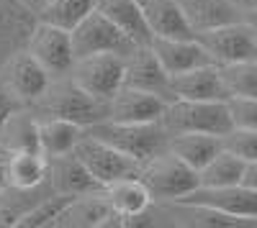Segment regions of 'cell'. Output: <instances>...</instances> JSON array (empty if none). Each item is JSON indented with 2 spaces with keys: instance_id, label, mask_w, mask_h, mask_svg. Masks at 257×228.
<instances>
[{
  "instance_id": "obj_29",
  "label": "cell",
  "mask_w": 257,
  "mask_h": 228,
  "mask_svg": "<svg viewBox=\"0 0 257 228\" xmlns=\"http://www.w3.org/2000/svg\"><path fill=\"white\" fill-rule=\"evenodd\" d=\"M229 98H257V59L219 64Z\"/></svg>"
},
{
  "instance_id": "obj_1",
  "label": "cell",
  "mask_w": 257,
  "mask_h": 228,
  "mask_svg": "<svg viewBox=\"0 0 257 228\" xmlns=\"http://www.w3.org/2000/svg\"><path fill=\"white\" fill-rule=\"evenodd\" d=\"M29 108L36 113V118H64V120L80 123L82 128L108 118V102L95 100L82 88H77L70 74L52 77L44 92Z\"/></svg>"
},
{
  "instance_id": "obj_20",
  "label": "cell",
  "mask_w": 257,
  "mask_h": 228,
  "mask_svg": "<svg viewBox=\"0 0 257 228\" xmlns=\"http://www.w3.org/2000/svg\"><path fill=\"white\" fill-rule=\"evenodd\" d=\"M36 26V16L21 8L16 0H0V67L6 59L26 46L29 34Z\"/></svg>"
},
{
  "instance_id": "obj_21",
  "label": "cell",
  "mask_w": 257,
  "mask_h": 228,
  "mask_svg": "<svg viewBox=\"0 0 257 228\" xmlns=\"http://www.w3.org/2000/svg\"><path fill=\"white\" fill-rule=\"evenodd\" d=\"M0 149H6L8 154L39 152V118L29 106L16 108L3 120V126H0Z\"/></svg>"
},
{
  "instance_id": "obj_6",
  "label": "cell",
  "mask_w": 257,
  "mask_h": 228,
  "mask_svg": "<svg viewBox=\"0 0 257 228\" xmlns=\"http://www.w3.org/2000/svg\"><path fill=\"white\" fill-rule=\"evenodd\" d=\"M72 154L85 164V170H88L103 188L116 182V180H121V177L139 174V167H142L139 162H134L132 156H126L123 152L113 149L111 144L100 141L98 136H93L88 131H82Z\"/></svg>"
},
{
  "instance_id": "obj_13",
  "label": "cell",
  "mask_w": 257,
  "mask_h": 228,
  "mask_svg": "<svg viewBox=\"0 0 257 228\" xmlns=\"http://www.w3.org/2000/svg\"><path fill=\"white\" fill-rule=\"evenodd\" d=\"M123 85L170 100V74L162 70L149 44H134L123 54Z\"/></svg>"
},
{
  "instance_id": "obj_9",
  "label": "cell",
  "mask_w": 257,
  "mask_h": 228,
  "mask_svg": "<svg viewBox=\"0 0 257 228\" xmlns=\"http://www.w3.org/2000/svg\"><path fill=\"white\" fill-rule=\"evenodd\" d=\"M72 38V52L77 56H88V54H103V52H113V54H126L134 46V41L126 34H121L108 18H105L98 8L90 10L80 24L70 31Z\"/></svg>"
},
{
  "instance_id": "obj_33",
  "label": "cell",
  "mask_w": 257,
  "mask_h": 228,
  "mask_svg": "<svg viewBox=\"0 0 257 228\" xmlns=\"http://www.w3.org/2000/svg\"><path fill=\"white\" fill-rule=\"evenodd\" d=\"M16 108H24V106H21V102L8 92V88L3 85V82H0V126H3V120H6Z\"/></svg>"
},
{
  "instance_id": "obj_12",
  "label": "cell",
  "mask_w": 257,
  "mask_h": 228,
  "mask_svg": "<svg viewBox=\"0 0 257 228\" xmlns=\"http://www.w3.org/2000/svg\"><path fill=\"white\" fill-rule=\"evenodd\" d=\"M49 80L52 77L26 52V46L18 49L16 54H11L6 59V64L0 67V82L8 88V92L21 102V106H31V102L44 92Z\"/></svg>"
},
{
  "instance_id": "obj_23",
  "label": "cell",
  "mask_w": 257,
  "mask_h": 228,
  "mask_svg": "<svg viewBox=\"0 0 257 228\" xmlns=\"http://www.w3.org/2000/svg\"><path fill=\"white\" fill-rule=\"evenodd\" d=\"M95 8L111 20V24L126 34L134 44H149L152 34L147 28V20L142 16V8L137 0H98Z\"/></svg>"
},
{
  "instance_id": "obj_31",
  "label": "cell",
  "mask_w": 257,
  "mask_h": 228,
  "mask_svg": "<svg viewBox=\"0 0 257 228\" xmlns=\"http://www.w3.org/2000/svg\"><path fill=\"white\" fill-rule=\"evenodd\" d=\"M224 149L237 154L247 164H257V131L252 128H231L229 134L221 136Z\"/></svg>"
},
{
  "instance_id": "obj_28",
  "label": "cell",
  "mask_w": 257,
  "mask_h": 228,
  "mask_svg": "<svg viewBox=\"0 0 257 228\" xmlns=\"http://www.w3.org/2000/svg\"><path fill=\"white\" fill-rule=\"evenodd\" d=\"M95 3L98 0H49L36 20H44V24L72 31L90 10H95Z\"/></svg>"
},
{
  "instance_id": "obj_32",
  "label": "cell",
  "mask_w": 257,
  "mask_h": 228,
  "mask_svg": "<svg viewBox=\"0 0 257 228\" xmlns=\"http://www.w3.org/2000/svg\"><path fill=\"white\" fill-rule=\"evenodd\" d=\"M229 116L234 128H252L257 131V98H229Z\"/></svg>"
},
{
  "instance_id": "obj_27",
  "label": "cell",
  "mask_w": 257,
  "mask_h": 228,
  "mask_svg": "<svg viewBox=\"0 0 257 228\" xmlns=\"http://www.w3.org/2000/svg\"><path fill=\"white\" fill-rule=\"evenodd\" d=\"M247 170V162L231 154L229 149H221L211 162H206L198 170V184L203 188H224V184H237L242 182Z\"/></svg>"
},
{
  "instance_id": "obj_26",
  "label": "cell",
  "mask_w": 257,
  "mask_h": 228,
  "mask_svg": "<svg viewBox=\"0 0 257 228\" xmlns=\"http://www.w3.org/2000/svg\"><path fill=\"white\" fill-rule=\"evenodd\" d=\"M47 182V156L41 152L8 154V184L18 190H34Z\"/></svg>"
},
{
  "instance_id": "obj_24",
  "label": "cell",
  "mask_w": 257,
  "mask_h": 228,
  "mask_svg": "<svg viewBox=\"0 0 257 228\" xmlns=\"http://www.w3.org/2000/svg\"><path fill=\"white\" fill-rule=\"evenodd\" d=\"M167 149L178 159H183L188 167H193L198 172L206 162H211L224 149V144H221V136L188 131V134H170V146Z\"/></svg>"
},
{
  "instance_id": "obj_37",
  "label": "cell",
  "mask_w": 257,
  "mask_h": 228,
  "mask_svg": "<svg viewBox=\"0 0 257 228\" xmlns=\"http://www.w3.org/2000/svg\"><path fill=\"white\" fill-rule=\"evenodd\" d=\"M234 3H237V6H239V8L244 10V13H249V10H252V8L257 6V0H234Z\"/></svg>"
},
{
  "instance_id": "obj_18",
  "label": "cell",
  "mask_w": 257,
  "mask_h": 228,
  "mask_svg": "<svg viewBox=\"0 0 257 228\" xmlns=\"http://www.w3.org/2000/svg\"><path fill=\"white\" fill-rule=\"evenodd\" d=\"M178 3L193 34L247 18V13L234 0H178Z\"/></svg>"
},
{
  "instance_id": "obj_36",
  "label": "cell",
  "mask_w": 257,
  "mask_h": 228,
  "mask_svg": "<svg viewBox=\"0 0 257 228\" xmlns=\"http://www.w3.org/2000/svg\"><path fill=\"white\" fill-rule=\"evenodd\" d=\"M242 182L257 190V164H247V170H244V177H242Z\"/></svg>"
},
{
  "instance_id": "obj_7",
  "label": "cell",
  "mask_w": 257,
  "mask_h": 228,
  "mask_svg": "<svg viewBox=\"0 0 257 228\" xmlns=\"http://www.w3.org/2000/svg\"><path fill=\"white\" fill-rule=\"evenodd\" d=\"M196 38L206 46L216 64H231V62L257 59V28L249 20H234L216 28L196 34Z\"/></svg>"
},
{
  "instance_id": "obj_16",
  "label": "cell",
  "mask_w": 257,
  "mask_h": 228,
  "mask_svg": "<svg viewBox=\"0 0 257 228\" xmlns=\"http://www.w3.org/2000/svg\"><path fill=\"white\" fill-rule=\"evenodd\" d=\"M229 100L219 64H203L170 77V100Z\"/></svg>"
},
{
  "instance_id": "obj_34",
  "label": "cell",
  "mask_w": 257,
  "mask_h": 228,
  "mask_svg": "<svg viewBox=\"0 0 257 228\" xmlns=\"http://www.w3.org/2000/svg\"><path fill=\"white\" fill-rule=\"evenodd\" d=\"M16 3H18L21 8H26L29 13H34V16L39 18V13L44 10V6L49 3V0H16Z\"/></svg>"
},
{
  "instance_id": "obj_25",
  "label": "cell",
  "mask_w": 257,
  "mask_h": 228,
  "mask_svg": "<svg viewBox=\"0 0 257 228\" xmlns=\"http://www.w3.org/2000/svg\"><path fill=\"white\" fill-rule=\"evenodd\" d=\"M82 126L64 118H39V152L49 156L70 154L77 138L82 136Z\"/></svg>"
},
{
  "instance_id": "obj_19",
  "label": "cell",
  "mask_w": 257,
  "mask_h": 228,
  "mask_svg": "<svg viewBox=\"0 0 257 228\" xmlns=\"http://www.w3.org/2000/svg\"><path fill=\"white\" fill-rule=\"evenodd\" d=\"M142 16L147 20L149 34L162 36V38H190L196 36L193 28L188 26V20L180 10L178 0H137Z\"/></svg>"
},
{
  "instance_id": "obj_10",
  "label": "cell",
  "mask_w": 257,
  "mask_h": 228,
  "mask_svg": "<svg viewBox=\"0 0 257 228\" xmlns=\"http://www.w3.org/2000/svg\"><path fill=\"white\" fill-rule=\"evenodd\" d=\"M178 202L203 205V208H213L219 213L257 223V190L244 182L224 184V188H203V184H198L196 190L183 195Z\"/></svg>"
},
{
  "instance_id": "obj_14",
  "label": "cell",
  "mask_w": 257,
  "mask_h": 228,
  "mask_svg": "<svg viewBox=\"0 0 257 228\" xmlns=\"http://www.w3.org/2000/svg\"><path fill=\"white\" fill-rule=\"evenodd\" d=\"M155 56L160 59L162 70L173 77V74H183L188 70H196V67H203V64H216L211 59V54L206 52V46L196 36L190 38H162V36H155L149 41Z\"/></svg>"
},
{
  "instance_id": "obj_2",
  "label": "cell",
  "mask_w": 257,
  "mask_h": 228,
  "mask_svg": "<svg viewBox=\"0 0 257 228\" xmlns=\"http://www.w3.org/2000/svg\"><path fill=\"white\" fill-rule=\"evenodd\" d=\"M88 134L98 136L100 141L111 144L113 149L123 152L134 162L144 164L170 146V131L165 128L162 120H149V123H121V120H98L85 128Z\"/></svg>"
},
{
  "instance_id": "obj_17",
  "label": "cell",
  "mask_w": 257,
  "mask_h": 228,
  "mask_svg": "<svg viewBox=\"0 0 257 228\" xmlns=\"http://www.w3.org/2000/svg\"><path fill=\"white\" fill-rule=\"evenodd\" d=\"M167 100L162 95L137 90V88H121L108 100V120L121 123H149V120H162Z\"/></svg>"
},
{
  "instance_id": "obj_8",
  "label": "cell",
  "mask_w": 257,
  "mask_h": 228,
  "mask_svg": "<svg viewBox=\"0 0 257 228\" xmlns=\"http://www.w3.org/2000/svg\"><path fill=\"white\" fill-rule=\"evenodd\" d=\"M26 52L39 62L49 77H64L70 74L75 64V52H72V38L70 31H64L59 26L36 20V26L29 34Z\"/></svg>"
},
{
  "instance_id": "obj_22",
  "label": "cell",
  "mask_w": 257,
  "mask_h": 228,
  "mask_svg": "<svg viewBox=\"0 0 257 228\" xmlns=\"http://www.w3.org/2000/svg\"><path fill=\"white\" fill-rule=\"evenodd\" d=\"M105 192V200H108L111 208L126 220L132 216H139L144 213L149 205H152V195H149L147 184L137 177V174H128V177H121L111 184H105L103 188Z\"/></svg>"
},
{
  "instance_id": "obj_4",
  "label": "cell",
  "mask_w": 257,
  "mask_h": 228,
  "mask_svg": "<svg viewBox=\"0 0 257 228\" xmlns=\"http://www.w3.org/2000/svg\"><path fill=\"white\" fill-rule=\"evenodd\" d=\"M137 177L147 184V190L155 202L180 200L183 195L198 188V172L188 167L183 159H178L170 149L152 159H147L139 167Z\"/></svg>"
},
{
  "instance_id": "obj_35",
  "label": "cell",
  "mask_w": 257,
  "mask_h": 228,
  "mask_svg": "<svg viewBox=\"0 0 257 228\" xmlns=\"http://www.w3.org/2000/svg\"><path fill=\"white\" fill-rule=\"evenodd\" d=\"M8 188V152L0 149V190Z\"/></svg>"
},
{
  "instance_id": "obj_11",
  "label": "cell",
  "mask_w": 257,
  "mask_h": 228,
  "mask_svg": "<svg viewBox=\"0 0 257 228\" xmlns=\"http://www.w3.org/2000/svg\"><path fill=\"white\" fill-rule=\"evenodd\" d=\"M52 228H123V218L108 205L105 192L75 195L62 205Z\"/></svg>"
},
{
  "instance_id": "obj_3",
  "label": "cell",
  "mask_w": 257,
  "mask_h": 228,
  "mask_svg": "<svg viewBox=\"0 0 257 228\" xmlns=\"http://www.w3.org/2000/svg\"><path fill=\"white\" fill-rule=\"evenodd\" d=\"M162 123L170 134L193 131V134L224 136L234 128L226 100H180V98H173L165 106Z\"/></svg>"
},
{
  "instance_id": "obj_5",
  "label": "cell",
  "mask_w": 257,
  "mask_h": 228,
  "mask_svg": "<svg viewBox=\"0 0 257 228\" xmlns=\"http://www.w3.org/2000/svg\"><path fill=\"white\" fill-rule=\"evenodd\" d=\"M70 77L77 88H82L95 100L108 102L123 88V54L103 52L77 56L70 70Z\"/></svg>"
},
{
  "instance_id": "obj_30",
  "label": "cell",
  "mask_w": 257,
  "mask_h": 228,
  "mask_svg": "<svg viewBox=\"0 0 257 228\" xmlns=\"http://www.w3.org/2000/svg\"><path fill=\"white\" fill-rule=\"evenodd\" d=\"M70 198L67 195H57V192H52L49 198H44V200H39L34 208L18 220V226L16 228H52V223H54V218H57V213L62 210V205L67 202Z\"/></svg>"
},
{
  "instance_id": "obj_15",
  "label": "cell",
  "mask_w": 257,
  "mask_h": 228,
  "mask_svg": "<svg viewBox=\"0 0 257 228\" xmlns=\"http://www.w3.org/2000/svg\"><path fill=\"white\" fill-rule=\"evenodd\" d=\"M47 182H49L52 192L67 195V198L103 190V184L85 170V164L72 152L47 159Z\"/></svg>"
},
{
  "instance_id": "obj_38",
  "label": "cell",
  "mask_w": 257,
  "mask_h": 228,
  "mask_svg": "<svg viewBox=\"0 0 257 228\" xmlns=\"http://www.w3.org/2000/svg\"><path fill=\"white\" fill-rule=\"evenodd\" d=\"M247 20H249V24H252V26L257 28V6H254V8H252V10L247 13Z\"/></svg>"
}]
</instances>
